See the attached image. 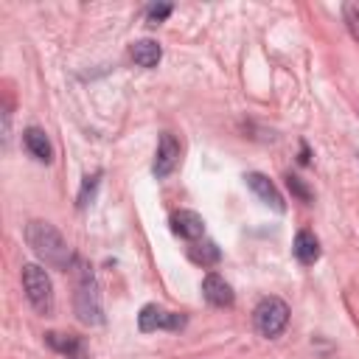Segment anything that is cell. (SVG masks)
Returning <instances> with one entry per match:
<instances>
[{
    "label": "cell",
    "instance_id": "obj_1",
    "mask_svg": "<svg viewBox=\"0 0 359 359\" xmlns=\"http://www.w3.org/2000/svg\"><path fill=\"white\" fill-rule=\"evenodd\" d=\"M25 241L34 250V255L39 261H45L48 266H53V269H67L76 261L67 241L62 238V233L50 222H39V219L28 222L25 224Z\"/></svg>",
    "mask_w": 359,
    "mask_h": 359
},
{
    "label": "cell",
    "instance_id": "obj_2",
    "mask_svg": "<svg viewBox=\"0 0 359 359\" xmlns=\"http://www.w3.org/2000/svg\"><path fill=\"white\" fill-rule=\"evenodd\" d=\"M76 314L87 325H101L104 323V309H101V294L93 269L84 261H76V297H73Z\"/></svg>",
    "mask_w": 359,
    "mask_h": 359
},
{
    "label": "cell",
    "instance_id": "obj_3",
    "mask_svg": "<svg viewBox=\"0 0 359 359\" xmlns=\"http://www.w3.org/2000/svg\"><path fill=\"white\" fill-rule=\"evenodd\" d=\"M22 289L36 314H45V317L53 314V283L42 266H36V264L22 266Z\"/></svg>",
    "mask_w": 359,
    "mask_h": 359
},
{
    "label": "cell",
    "instance_id": "obj_4",
    "mask_svg": "<svg viewBox=\"0 0 359 359\" xmlns=\"http://www.w3.org/2000/svg\"><path fill=\"white\" fill-rule=\"evenodd\" d=\"M252 320H255V328L261 337L266 339H275L283 334V328L289 325V306L280 300V297H264L255 311H252Z\"/></svg>",
    "mask_w": 359,
    "mask_h": 359
},
{
    "label": "cell",
    "instance_id": "obj_5",
    "mask_svg": "<svg viewBox=\"0 0 359 359\" xmlns=\"http://www.w3.org/2000/svg\"><path fill=\"white\" fill-rule=\"evenodd\" d=\"M182 325H185V314L182 311H168V309H160L154 303L143 306L140 314H137V328L143 334H151L157 328H163V331H180Z\"/></svg>",
    "mask_w": 359,
    "mask_h": 359
},
{
    "label": "cell",
    "instance_id": "obj_6",
    "mask_svg": "<svg viewBox=\"0 0 359 359\" xmlns=\"http://www.w3.org/2000/svg\"><path fill=\"white\" fill-rule=\"evenodd\" d=\"M177 163H180V140H177L171 132H163L160 140H157V151H154V165H151V171H154L157 180H163V177H168V174L177 168Z\"/></svg>",
    "mask_w": 359,
    "mask_h": 359
},
{
    "label": "cell",
    "instance_id": "obj_7",
    "mask_svg": "<svg viewBox=\"0 0 359 359\" xmlns=\"http://www.w3.org/2000/svg\"><path fill=\"white\" fill-rule=\"evenodd\" d=\"M247 185L252 188V194L264 202V205H269V208H275L278 213H283L286 210V205H283V196H280V191L275 188V182L266 177V174H261V171H250L247 177Z\"/></svg>",
    "mask_w": 359,
    "mask_h": 359
},
{
    "label": "cell",
    "instance_id": "obj_8",
    "mask_svg": "<svg viewBox=\"0 0 359 359\" xmlns=\"http://www.w3.org/2000/svg\"><path fill=\"white\" fill-rule=\"evenodd\" d=\"M202 294H205V300H208L210 306H216V309H230L233 300H236L230 283H227L222 275H216V272L205 275V280H202Z\"/></svg>",
    "mask_w": 359,
    "mask_h": 359
},
{
    "label": "cell",
    "instance_id": "obj_9",
    "mask_svg": "<svg viewBox=\"0 0 359 359\" xmlns=\"http://www.w3.org/2000/svg\"><path fill=\"white\" fill-rule=\"evenodd\" d=\"M168 222H171V230H174L180 238H188V241H196V238H202V233H205V222H202V216L194 213V210H174Z\"/></svg>",
    "mask_w": 359,
    "mask_h": 359
},
{
    "label": "cell",
    "instance_id": "obj_10",
    "mask_svg": "<svg viewBox=\"0 0 359 359\" xmlns=\"http://www.w3.org/2000/svg\"><path fill=\"white\" fill-rule=\"evenodd\" d=\"M22 143H25V149L31 151L34 160H39V163H50V160H53V146H50L48 135H45L39 126H28V129L22 132Z\"/></svg>",
    "mask_w": 359,
    "mask_h": 359
},
{
    "label": "cell",
    "instance_id": "obj_11",
    "mask_svg": "<svg viewBox=\"0 0 359 359\" xmlns=\"http://www.w3.org/2000/svg\"><path fill=\"white\" fill-rule=\"evenodd\" d=\"M292 252H294V258H297L303 266H311V264L320 258V241H317V236H314L311 230H300V233L294 236Z\"/></svg>",
    "mask_w": 359,
    "mask_h": 359
},
{
    "label": "cell",
    "instance_id": "obj_12",
    "mask_svg": "<svg viewBox=\"0 0 359 359\" xmlns=\"http://www.w3.org/2000/svg\"><path fill=\"white\" fill-rule=\"evenodd\" d=\"M132 59L140 67H157V62L163 59V50H160V45L154 39H137L132 45Z\"/></svg>",
    "mask_w": 359,
    "mask_h": 359
},
{
    "label": "cell",
    "instance_id": "obj_13",
    "mask_svg": "<svg viewBox=\"0 0 359 359\" xmlns=\"http://www.w3.org/2000/svg\"><path fill=\"white\" fill-rule=\"evenodd\" d=\"M188 255H191L194 264H202V266H213V264H219V258H222V252H219V247H216L213 241H199V244H194V247L188 250Z\"/></svg>",
    "mask_w": 359,
    "mask_h": 359
},
{
    "label": "cell",
    "instance_id": "obj_14",
    "mask_svg": "<svg viewBox=\"0 0 359 359\" xmlns=\"http://www.w3.org/2000/svg\"><path fill=\"white\" fill-rule=\"evenodd\" d=\"M45 339H48V345H50L53 351H59V353H65V356H70V359L79 353V337H73V334H56V331H48Z\"/></svg>",
    "mask_w": 359,
    "mask_h": 359
},
{
    "label": "cell",
    "instance_id": "obj_15",
    "mask_svg": "<svg viewBox=\"0 0 359 359\" xmlns=\"http://www.w3.org/2000/svg\"><path fill=\"white\" fill-rule=\"evenodd\" d=\"M286 185H289V191H292V194H294L300 202H306V205H309V202L314 199V196H311V191H309V185H306L300 177H294V174H286Z\"/></svg>",
    "mask_w": 359,
    "mask_h": 359
},
{
    "label": "cell",
    "instance_id": "obj_16",
    "mask_svg": "<svg viewBox=\"0 0 359 359\" xmlns=\"http://www.w3.org/2000/svg\"><path fill=\"white\" fill-rule=\"evenodd\" d=\"M342 14H345V25H348L351 36L359 42V8H356L353 3H345V6H342Z\"/></svg>",
    "mask_w": 359,
    "mask_h": 359
},
{
    "label": "cell",
    "instance_id": "obj_17",
    "mask_svg": "<svg viewBox=\"0 0 359 359\" xmlns=\"http://www.w3.org/2000/svg\"><path fill=\"white\" fill-rule=\"evenodd\" d=\"M168 14H171V6H168V3H160V6H151V8L146 11V20H149V25H160Z\"/></svg>",
    "mask_w": 359,
    "mask_h": 359
},
{
    "label": "cell",
    "instance_id": "obj_18",
    "mask_svg": "<svg viewBox=\"0 0 359 359\" xmlns=\"http://www.w3.org/2000/svg\"><path fill=\"white\" fill-rule=\"evenodd\" d=\"M98 177H101V171H95L93 177H84V185H81V194H79V205L81 208L87 205V196H93V188L98 185Z\"/></svg>",
    "mask_w": 359,
    "mask_h": 359
}]
</instances>
